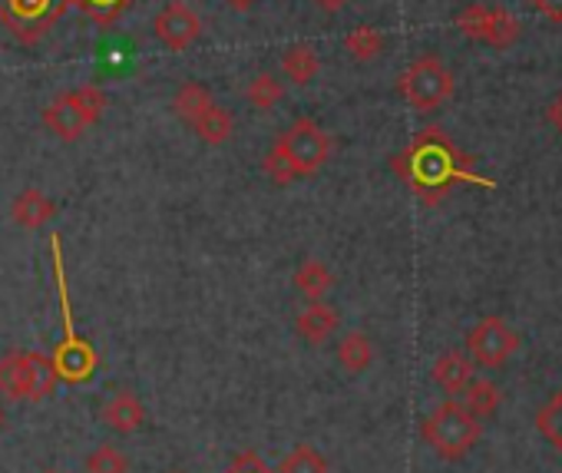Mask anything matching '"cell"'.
<instances>
[{
	"instance_id": "obj_1",
	"label": "cell",
	"mask_w": 562,
	"mask_h": 473,
	"mask_svg": "<svg viewBox=\"0 0 562 473\" xmlns=\"http://www.w3.org/2000/svg\"><path fill=\"white\" fill-rule=\"evenodd\" d=\"M394 169L430 205L440 202L450 192V185L460 182V179H470V182H480V185H493L490 179H480V176L470 172V159L437 126L420 129V136L401 156H394Z\"/></svg>"
},
{
	"instance_id": "obj_2",
	"label": "cell",
	"mask_w": 562,
	"mask_h": 473,
	"mask_svg": "<svg viewBox=\"0 0 562 473\" xmlns=\"http://www.w3.org/2000/svg\"><path fill=\"white\" fill-rule=\"evenodd\" d=\"M50 266H54V282H57V299H60V312H64V341L54 351V368L57 378L64 384H87L97 374V351L87 338L77 335V322H74V305H70V289H67V269H64V239L60 235H50Z\"/></svg>"
},
{
	"instance_id": "obj_3",
	"label": "cell",
	"mask_w": 562,
	"mask_h": 473,
	"mask_svg": "<svg viewBox=\"0 0 562 473\" xmlns=\"http://www.w3.org/2000/svg\"><path fill=\"white\" fill-rule=\"evenodd\" d=\"M483 433V424L460 404V401H443L424 424H420V437L427 440V447L443 457V460H460L467 457L476 440Z\"/></svg>"
},
{
	"instance_id": "obj_4",
	"label": "cell",
	"mask_w": 562,
	"mask_h": 473,
	"mask_svg": "<svg viewBox=\"0 0 562 473\" xmlns=\"http://www.w3.org/2000/svg\"><path fill=\"white\" fill-rule=\"evenodd\" d=\"M60 378L54 358L41 351H18L0 361V394L8 401H47L57 391Z\"/></svg>"
},
{
	"instance_id": "obj_5",
	"label": "cell",
	"mask_w": 562,
	"mask_h": 473,
	"mask_svg": "<svg viewBox=\"0 0 562 473\" xmlns=\"http://www.w3.org/2000/svg\"><path fill=\"white\" fill-rule=\"evenodd\" d=\"M106 110V93L100 87H80L70 93H60L44 106V126L60 143H77Z\"/></svg>"
},
{
	"instance_id": "obj_6",
	"label": "cell",
	"mask_w": 562,
	"mask_h": 473,
	"mask_svg": "<svg viewBox=\"0 0 562 473\" xmlns=\"http://www.w3.org/2000/svg\"><path fill=\"white\" fill-rule=\"evenodd\" d=\"M397 90H401V97H404L417 113H434V110H440V106L453 97L457 80H453V74L447 70V64H443L440 57L427 54V57L414 60V64L404 70Z\"/></svg>"
},
{
	"instance_id": "obj_7",
	"label": "cell",
	"mask_w": 562,
	"mask_h": 473,
	"mask_svg": "<svg viewBox=\"0 0 562 473\" xmlns=\"http://www.w3.org/2000/svg\"><path fill=\"white\" fill-rule=\"evenodd\" d=\"M274 146L285 153V159L292 162L299 179L322 172V166L331 159V136L308 116L295 120L285 133L274 139Z\"/></svg>"
},
{
	"instance_id": "obj_8",
	"label": "cell",
	"mask_w": 562,
	"mask_h": 473,
	"mask_svg": "<svg viewBox=\"0 0 562 473\" xmlns=\"http://www.w3.org/2000/svg\"><path fill=\"white\" fill-rule=\"evenodd\" d=\"M457 27H460V34L467 41L486 44L493 50H509L519 41V34H522L519 21L509 11H503V8H483V4L467 8L457 18Z\"/></svg>"
},
{
	"instance_id": "obj_9",
	"label": "cell",
	"mask_w": 562,
	"mask_h": 473,
	"mask_svg": "<svg viewBox=\"0 0 562 473\" xmlns=\"http://www.w3.org/2000/svg\"><path fill=\"white\" fill-rule=\"evenodd\" d=\"M70 4L74 0H0V18L21 41H37Z\"/></svg>"
},
{
	"instance_id": "obj_10",
	"label": "cell",
	"mask_w": 562,
	"mask_h": 473,
	"mask_svg": "<svg viewBox=\"0 0 562 473\" xmlns=\"http://www.w3.org/2000/svg\"><path fill=\"white\" fill-rule=\"evenodd\" d=\"M470 358L483 368H503L506 358L519 348V335L496 315L483 318L470 335H467Z\"/></svg>"
},
{
	"instance_id": "obj_11",
	"label": "cell",
	"mask_w": 562,
	"mask_h": 473,
	"mask_svg": "<svg viewBox=\"0 0 562 473\" xmlns=\"http://www.w3.org/2000/svg\"><path fill=\"white\" fill-rule=\"evenodd\" d=\"M153 34L166 50L182 54L202 37V18L186 4V0H169L153 21Z\"/></svg>"
},
{
	"instance_id": "obj_12",
	"label": "cell",
	"mask_w": 562,
	"mask_h": 473,
	"mask_svg": "<svg viewBox=\"0 0 562 473\" xmlns=\"http://www.w3.org/2000/svg\"><path fill=\"white\" fill-rule=\"evenodd\" d=\"M54 215H57V202H54L44 189H37V185L21 189V192L14 195V202H11V218H14L21 228H27V232L44 228Z\"/></svg>"
},
{
	"instance_id": "obj_13",
	"label": "cell",
	"mask_w": 562,
	"mask_h": 473,
	"mask_svg": "<svg viewBox=\"0 0 562 473\" xmlns=\"http://www.w3.org/2000/svg\"><path fill=\"white\" fill-rule=\"evenodd\" d=\"M338 325H341V315H338V308H331L328 302H308V308L299 312V318H295V331H299V338L308 341V345L328 341V338L338 331Z\"/></svg>"
},
{
	"instance_id": "obj_14",
	"label": "cell",
	"mask_w": 562,
	"mask_h": 473,
	"mask_svg": "<svg viewBox=\"0 0 562 473\" xmlns=\"http://www.w3.org/2000/svg\"><path fill=\"white\" fill-rule=\"evenodd\" d=\"M146 420V407L133 391H120L103 407V424L116 433H136Z\"/></svg>"
},
{
	"instance_id": "obj_15",
	"label": "cell",
	"mask_w": 562,
	"mask_h": 473,
	"mask_svg": "<svg viewBox=\"0 0 562 473\" xmlns=\"http://www.w3.org/2000/svg\"><path fill=\"white\" fill-rule=\"evenodd\" d=\"M434 381L447 391V394H460L470 381H473V358L460 354V351H447L437 358L434 364Z\"/></svg>"
},
{
	"instance_id": "obj_16",
	"label": "cell",
	"mask_w": 562,
	"mask_h": 473,
	"mask_svg": "<svg viewBox=\"0 0 562 473\" xmlns=\"http://www.w3.org/2000/svg\"><path fill=\"white\" fill-rule=\"evenodd\" d=\"M318 70H322V60L312 44H292L285 54H281V74H285V80H292L295 87L312 83Z\"/></svg>"
},
{
	"instance_id": "obj_17",
	"label": "cell",
	"mask_w": 562,
	"mask_h": 473,
	"mask_svg": "<svg viewBox=\"0 0 562 473\" xmlns=\"http://www.w3.org/2000/svg\"><path fill=\"white\" fill-rule=\"evenodd\" d=\"M338 364L348 374H364L374 364V341L364 331H348L338 341Z\"/></svg>"
},
{
	"instance_id": "obj_18",
	"label": "cell",
	"mask_w": 562,
	"mask_h": 473,
	"mask_svg": "<svg viewBox=\"0 0 562 473\" xmlns=\"http://www.w3.org/2000/svg\"><path fill=\"white\" fill-rule=\"evenodd\" d=\"M192 129H195V136H199L205 146H225V143L232 139V133H235V120H232V113H228L225 106L212 103V106L192 123Z\"/></svg>"
},
{
	"instance_id": "obj_19",
	"label": "cell",
	"mask_w": 562,
	"mask_h": 473,
	"mask_svg": "<svg viewBox=\"0 0 562 473\" xmlns=\"http://www.w3.org/2000/svg\"><path fill=\"white\" fill-rule=\"evenodd\" d=\"M335 275L322 259H305L295 272V289L308 299V302H325V295L331 292Z\"/></svg>"
},
{
	"instance_id": "obj_20",
	"label": "cell",
	"mask_w": 562,
	"mask_h": 473,
	"mask_svg": "<svg viewBox=\"0 0 562 473\" xmlns=\"http://www.w3.org/2000/svg\"><path fill=\"white\" fill-rule=\"evenodd\" d=\"M212 103H215V100H212V93H209L202 83H182V87L176 90V97H172V110H176V116H179L186 126H192Z\"/></svg>"
},
{
	"instance_id": "obj_21",
	"label": "cell",
	"mask_w": 562,
	"mask_h": 473,
	"mask_svg": "<svg viewBox=\"0 0 562 473\" xmlns=\"http://www.w3.org/2000/svg\"><path fill=\"white\" fill-rule=\"evenodd\" d=\"M460 394H463L460 404H463L476 420L493 417L496 407H499V401H503V394H499V387H496L493 381H470Z\"/></svg>"
},
{
	"instance_id": "obj_22",
	"label": "cell",
	"mask_w": 562,
	"mask_h": 473,
	"mask_svg": "<svg viewBox=\"0 0 562 473\" xmlns=\"http://www.w3.org/2000/svg\"><path fill=\"white\" fill-rule=\"evenodd\" d=\"M345 50L358 60V64H371L384 54V34L371 24H361L355 27L348 37H345Z\"/></svg>"
},
{
	"instance_id": "obj_23",
	"label": "cell",
	"mask_w": 562,
	"mask_h": 473,
	"mask_svg": "<svg viewBox=\"0 0 562 473\" xmlns=\"http://www.w3.org/2000/svg\"><path fill=\"white\" fill-rule=\"evenodd\" d=\"M245 100H248L255 110L268 113V110H274L281 100H285V83H281L274 74H258V77L245 87Z\"/></svg>"
},
{
	"instance_id": "obj_24",
	"label": "cell",
	"mask_w": 562,
	"mask_h": 473,
	"mask_svg": "<svg viewBox=\"0 0 562 473\" xmlns=\"http://www.w3.org/2000/svg\"><path fill=\"white\" fill-rule=\"evenodd\" d=\"M274 473H328V460L312 443H295L285 457H281Z\"/></svg>"
},
{
	"instance_id": "obj_25",
	"label": "cell",
	"mask_w": 562,
	"mask_h": 473,
	"mask_svg": "<svg viewBox=\"0 0 562 473\" xmlns=\"http://www.w3.org/2000/svg\"><path fill=\"white\" fill-rule=\"evenodd\" d=\"M536 427H539V433L562 453V391H559L555 397H549V401L539 407Z\"/></svg>"
},
{
	"instance_id": "obj_26",
	"label": "cell",
	"mask_w": 562,
	"mask_h": 473,
	"mask_svg": "<svg viewBox=\"0 0 562 473\" xmlns=\"http://www.w3.org/2000/svg\"><path fill=\"white\" fill-rule=\"evenodd\" d=\"M87 473H130V457L120 447L103 443L87 457Z\"/></svg>"
},
{
	"instance_id": "obj_27",
	"label": "cell",
	"mask_w": 562,
	"mask_h": 473,
	"mask_svg": "<svg viewBox=\"0 0 562 473\" xmlns=\"http://www.w3.org/2000/svg\"><path fill=\"white\" fill-rule=\"evenodd\" d=\"M74 4L100 27H110L116 24V18L130 8V0H74Z\"/></svg>"
},
{
	"instance_id": "obj_28",
	"label": "cell",
	"mask_w": 562,
	"mask_h": 473,
	"mask_svg": "<svg viewBox=\"0 0 562 473\" xmlns=\"http://www.w3.org/2000/svg\"><path fill=\"white\" fill-rule=\"evenodd\" d=\"M261 169H265V176H268L274 185H289V182L299 179L295 169H292V162L285 159V153H281L278 146H271V149L261 156Z\"/></svg>"
},
{
	"instance_id": "obj_29",
	"label": "cell",
	"mask_w": 562,
	"mask_h": 473,
	"mask_svg": "<svg viewBox=\"0 0 562 473\" xmlns=\"http://www.w3.org/2000/svg\"><path fill=\"white\" fill-rule=\"evenodd\" d=\"M529 4H532V11L542 14L546 21L562 24V0H529Z\"/></svg>"
},
{
	"instance_id": "obj_30",
	"label": "cell",
	"mask_w": 562,
	"mask_h": 473,
	"mask_svg": "<svg viewBox=\"0 0 562 473\" xmlns=\"http://www.w3.org/2000/svg\"><path fill=\"white\" fill-rule=\"evenodd\" d=\"M228 473H274V470H268L255 453H241L235 463H232V470Z\"/></svg>"
},
{
	"instance_id": "obj_31",
	"label": "cell",
	"mask_w": 562,
	"mask_h": 473,
	"mask_svg": "<svg viewBox=\"0 0 562 473\" xmlns=\"http://www.w3.org/2000/svg\"><path fill=\"white\" fill-rule=\"evenodd\" d=\"M546 120H549V126H555L562 133V93L552 97V103L546 106Z\"/></svg>"
},
{
	"instance_id": "obj_32",
	"label": "cell",
	"mask_w": 562,
	"mask_h": 473,
	"mask_svg": "<svg viewBox=\"0 0 562 473\" xmlns=\"http://www.w3.org/2000/svg\"><path fill=\"white\" fill-rule=\"evenodd\" d=\"M315 4H318L325 14H338V11H345V8L351 4V0H315Z\"/></svg>"
},
{
	"instance_id": "obj_33",
	"label": "cell",
	"mask_w": 562,
	"mask_h": 473,
	"mask_svg": "<svg viewBox=\"0 0 562 473\" xmlns=\"http://www.w3.org/2000/svg\"><path fill=\"white\" fill-rule=\"evenodd\" d=\"M225 4L232 8V11H251L258 0H225Z\"/></svg>"
},
{
	"instance_id": "obj_34",
	"label": "cell",
	"mask_w": 562,
	"mask_h": 473,
	"mask_svg": "<svg viewBox=\"0 0 562 473\" xmlns=\"http://www.w3.org/2000/svg\"><path fill=\"white\" fill-rule=\"evenodd\" d=\"M4 424H8V417H4V410H0V430H4Z\"/></svg>"
},
{
	"instance_id": "obj_35",
	"label": "cell",
	"mask_w": 562,
	"mask_h": 473,
	"mask_svg": "<svg viewBox=\"0 0 562 473\" xmlns=\"http://www.w3.org/2000/svg\"><path fill=\"white\" fill-rule=\"evenodd\" d=\"M47 473H64V470H47Z\"/></svg>"
},
{
	"instance_id": "obj_36",
	"label": "cell",
	"mask_w": 562,
	"mask_h": 473,
	"mask_svg": "<svg viewBox=\"0 0 562 473\" xmlns=\"http://www.w3.org/2000/svg\"><path fill=\"white\" fill-rule=\"evenodd\" d=\"M172 473H182V470H172Z\"/></svg>"
}]
</instances>
